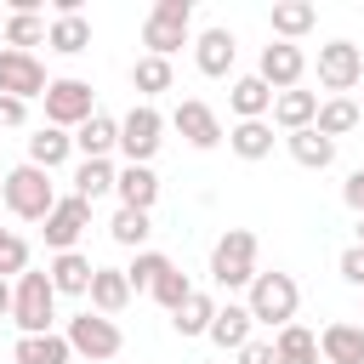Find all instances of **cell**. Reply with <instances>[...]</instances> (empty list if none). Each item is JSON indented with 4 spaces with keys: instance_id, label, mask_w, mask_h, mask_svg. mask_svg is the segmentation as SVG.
<instances>
[{
    "instance_id": "1",
    "label": "cell",
    "mask_w": 364,
    "mask_h": 364,
    "mask_svg": "<svg viewBox=\"0 0 364 364\" xmlns=\"http://www.w3.org/2000/svg\"><path fill=\"white\" fill-rule=\"evenodd\" d=\"M0 199H6V210H11V216H23V222H46V216L57 210L51 171H40V165H17V171H6Z\"/></svg>"
},
{
    "instance_id": "2",
    "label": "cell",
    "mask_w": 364,
    "mask_h": 364,
    "mask_svg": "<svg viewBox=\"0 0 364 364\" xmlns=\"http://www.w3.org/2000/svg\"><path fill=\"white\" fill-rule=\"evenodd\" d=\"M51 318H57V290H51V273H23L11 284V324L23 336H51Z\"/></svg>"
},
{
    "instance_id": "3",
    "label": "cell",
    "mask_w": 364,
    "mask_h": 364,
    "mask_svg": "<svg viewBox=\"0 0 364 364\" xmlns=\"http://www.w3.org/2000/svg\"><path fill=\"white\" fill-rule=\"evenodd\" d=\"M250 318L256 324H273V330H284V324H296V307H301V284L290 279V273H256L250 279Z\"/></svg>"
},
{
    "instance_id": "4",
    "label": "cell",
    "mask_w": 364,
    "mask_h": 364,
    "mask_svg": "<svg viewBox=\"0 0 364 364\" xmlns=\"http://www.w3.org/2000/svg\"><path fill=\"white\" fill-rule=\"evenodd\" d=\"M188 28H193V6H188V0H154V11H148V23H142L148 57H165V63H171V51L188 46Z\"/></svg>"
},
{
    "instance_id": "5",
    "label": "cell",
    "mask_w": 364,
    "mask_h": 364,
    "mask_svg": "<svg viewBox=\"0 0 364 364\" xmlns=\"http://www.w3.org/2000/svg\"><path fill=\"white\" fill-rule=\"evenodd\" d=\"M210 279H216L222 290H239V284L256 279V233H250V228H228V233L216 239V250H210Z\"/></svg>"
},
{
    "instance_id": "6",
    "label": "cell",
    "mask_w": 364,
    "mask_h": 364,
    "mask_svg": "<svg viewBox=\"0 0 364 364\" xmlns=\"http://www.w3.org/2000/svg\"><path fill=\"white\" fill-rule=\"evenodd\" d=\"M159 142H165L159 108H154V102H136V108L119 119V154H125V165H148V159L159 154Z\"/></svg>"
},
{
    "instance_id": "7",
    "label": "cell",
    "mask_w": 364,
    "mask_h": 364,
    "mask_svg": "<svg viewBox=\"0 0 364 364\" xmlns=\"http://www.w3.org/2000/svg\"><path fill=\"white\" fill-rule=\"evenodd\" d=\"M63 336H68V347H74L80 358H91V364H102V358H114V353L125 347L119 324H114V318H102V313H91V307H85V313H74Z\"/></svg>"
},
{
    "instance_id": "8",
    "label": "cell",
    "mask_w": 364,
    "mask_h": 364,
    "mask_svg": "<svg viewBox=\"0 0 364 364\" xmlns=\"http://www.w3.org/2000/svg\"><path fill=\"white\" fill-rule=\"evenodd\" d=\"M97 114V91L85 85V80H51V91H46V125H57V131H80L85 119Z\"/></svg>"
},
{
    "instance_id": "9",
    "label": "cell",
    "mask_w": 364,
    "mask_h": 364,
    "mask_svg": "<svg viewBox=\"0 0 364 364\" xmlns=\"http://www.w3.org/2000/svg\"><path fill=\"white\" fill-rule=\"evenodd\" d=\"M51 91V80H46V63L34 57V51H0V97H17V102H28V97H46Z\"/></svg>"
},
{
    "instance_id": "10",
    "label": "cell",
    "mask_w": 364,
    "mask_h": 364,
    "mask_svg": "<svg viewBox=\"0 0 364 364\" xmlns=\"http://www.w3.org/2000/svg\"><path fill=\"white\" fill-rule=\"evenodd\" d=\"M364 80V51L353 46V40H330V46H318V85L324 91H353Z\"/></svg>"
},
{
    "instance_id": "11",
    "label": "cell",
    "mask_w": 364,
    "mask_h": 364,
    "mask_svg": "<svg viewBox=\"0 0 364 364\" xmlns=\"http://www.w3.org/2000/svg\"><path fill=\"white\" fill-rule=\"evenodd\" d=\"M256 74H262L273 91H296V85H301V74H307V57H301V46H290V40H273V46H262V63H256Z\"/></svg>"
},
{
    "instance_id": "12",
    "label": "cell",
    "mask_w": 364,
    "mask_h": 364,
    "mask_svg": "<svg viewBox=\"0 0 364 364\" xmlns=\"http://www.w3.org/2000/svg\"><path fill=\"white\" fill-rule=\"evenodd\" d=\"M171 125L182 131L188 148H216V142H222V119H216V108L199 102V97H182L176 114H171Z\"/></svg>"
},
{
    "instance_id": "13",
    "label": "cell",
    "mask_w": 364,
    "mask_h": 364,
    "mask_svg": "<svg viewBox=\"0 0 364 364\" xmlns=\"http://www.w3.org/2000/svg\"><path fill=\"white\" fill-rule=\"evenodd\" d=\"M91 228V205L80 199V193H68V199H57V210L46 216V245L63 256V250H74V239Z\"/></svg>"
},
{
    "instance_id": "14",
    "label": "cell",
    "mask_w": 364,
    "mask_h": 364,
    "mask_svg": "<svg viewBox=\"0 0 364 364\" xmlns=\"http://www.w3.org/2000/svg\"><path fill=\"white\" fill-rule=\"evenodd\" d=\"M318 353H324V364H364V324H347V318L324 324Z\"/></svg>"
},
{
    "instance_id": "15",
    "label": "cell",
    "mask_w": 364,
    "mask_h": 364,
    "mask_svg": "<svg viewBox=\"0 0 364 364\" xmlns=\"http://www.w3.org/2000/svg\"><path fill=\"white\" fill-rule=\"evenodd\" d=\"M233 51H239V40H233L228 28H205V34L193 40V63H199L205 80H222V74L233 68Z\"/></svg>"
},
{
    "instance_id": "16",
    "label": "cell",
    "mask_w": 364,
    "mask_h": 364,
    "mask_svg": "<svg viewBox=\"0 0 364 364\" xmlns=\"http://www.w3.org/2000/svg\"><path fill=\"white\" fill-rule=\"evenodd\" d=\"M51 290L57 296H91V279H97V267H91V256H80V250H63V256H51Z\"/></svg>"
},
{
    "instance_id": "17",
    "label": "cell",
    "mask_w": 364,
    "mask_h": 364,
    "mask_svg": "<svg viewBox=\"0 0 364 364\" xmlns=\"http://www.w3.org/2000/svg\"><path fill=\"white\" fill-rule=\"evenodd\" d=\"M273 85L262 80V74H245V80H233V91H228V102H233V114L239 119H267L273 114Z\"/></svg>"
},
{
    "instance_id": "18",
    "label": "cell",
    "mask_w": 364,
    "mask_h": 364,
    "mask_svg": "<svg viewBox=\"0 0 364 364\" xmlns=\"http://www.w3.org/2000/svg\"><path fill=\"white\" fill-rule=\"evenodd\" d=\"M284 148H290V159H296L301 171H324V165H336V142H330L318 125L290 131V136H284Z\"/></svg>"
},
{
    "instance_id": "19",
    "label": "cell",
    "mask_w": 364,
    "mask_h": 364,
    "mask_svg": "<svg viewBox=\"0 0 364 364\" xmlns=\"http://www.w3.org/2000/svg\"><path fill=\"white\" fill-rule=\"evenodd\" d=\"M250 330H256V318H250V307H239V301L216 307V318H210V341H216L222 353H239V347L250 341Z\"/></svg>"
},
{
    "instance_id": "20",
    "label": "cell",
    "mask_w": 364,
    "mask_h": 364,
    "mask_svg": "<svg viewBox=\"0 0 364 364\" xmlns=\"http://www.w3.org/2000/svg\"><path fill=\"white\" fill-rule=\"evenodd\" d=\"M313 119H318V97H313V91H279V97H273V125H279L284 136H290V131H307Z\"/></svg>"
},
{
    "instance_id": "21",
    "label": "cell",
    "mask_w": 364,
    "mask_h": 364,
    "mask_svg": "<svg viewBox=\"0 0 364 364\" xmlns=\"http://www.w3.org/2000/svg\"><path fill=\"white\" fill-rule=\"evenodd\" d=\"M114 193H119L125 210H154V199H159V176H154L148 165H125L119 182H114Z\"/></svg>"
},
{
    "instance_id": "22",
    "label": "cell",
    "mask_w": 364,
    "mask_h": 364,
    "mask_svg": "<svg viewBox=\"0 0 364 364\" xmlns=\"http://www.w3.org/2000/svg\"><path fill=\"white\" fill-rule=\"evenodd\" d=\"M125 301H131V279H125V267H97V279H91V313L114 318Z\"/></svg>"
},
{
    "instance_id": "23",
    "label": "cell",
    "mask_w": 364,
    "mask_h": 364,
    "mask_svg": "<svg viewBox=\"0 0 364 364\" xmlns=\"http://www.w3.org/2000/svg\"><path fill=\"white\" fill-rule=\"evenodd\" d=\"M74 148H80L85 159H108V154L119 148V119H108V114H91V119L74 131Z\"/></svg>"
},
{
    "instance_id": "24",
    "label": "cell",
    "mask_w": 364,
    "mask_h": 364,
    "mask_svg": "<svg viewBox=\"0 0 364 364\" xmlns=\"http://www.w3.org/2000/svg\"><path fill=\"white\" fill-rule=\"evenodd\" d=\"M11 358L17 364H68L74 358V347H68V336H17V347H11Z\"/></svg>"
},
{
    "instance_id": "25",
    "label": "cell",
    "mask_w": 364,
    "mask_h": 364,
    "mask_svg": "<svg viewBox=\"0 0 364 364\" xmlns=\"http://www.w3.org/2000/svg\"><path fill=\"white\" fill-rule=\"evenodd\" d=\"M68 154H74V136L57 131V125H40V131L28 136V165H40V171H57Z\"/></svg>"
},
{
    "instance_id": "26",
    "label": "cell",
    "mask_w": 364,
    "mask_h": 364,
    "mask_svg": "<svg viewBox=\"0 0 364 364\" xmlns=\"http://www.w3.org/2000/svg\"><path fill=\"white\" fill-rule=\"evenodd\" d=\"M228 148H233L239 159H267V154H273V125H267V119H239V125L228 131Z\"/></svg>"
},
{
    "instance_id": "27",
    "label": "cell",
    "mask_w": 364,
    "mask_h": 364,
    "mask_svg": "<svg viewBox=\"0 0 364 364\" xmlns=\"http://www.w3.org/2000/svg\"><path fill=\"white\" fill-rule=\"evenodd\" d=\"M46 46L57 51V57H80L85 46H91V23L74 11V17H51V34H46Z\"/></svg>"
},
{
    "instance_id": "28",
    "label": "cell",
    "mask_w": 364,
    "mask_h": 364,
    "mask_svg": "<svg viewBox=\"0 0 364 364\" xmlns=\"http://www.w3.org/2000/svg\"><path fill=\"white\" fill-rule=\"evenodd\" d=\"M358 119H364V108H358L353 97H324V102H318V119H313V125H318V131H324V136L336 142V136H347V131H353Z\"/></svg>"
},
{
    "instance_id": "29",
    "label": "cell",
    "mask_w": 364,
    "mask_h": 364,
    "mask_svg": "<svg viewBox=\"0 0 364 364\" xmlns=\"http://www.w3.org/2000/svg\"><path fill=\"white\" fill-rule=\"evenodd\" d=\"M114 182H119V171H114V159H85V165L74 171V193H80L85 205H97L102 193H114Z\"/></svg>"
},
{
    "instance_id": "30",
    "label": "cell",
    "mask_w": 364,
    "mask_h": 364,
    "mask_svg": "<svg viewBox=\"0 0 364 364\" xmlns=\"http://www.w3.org/2000/svg\"><path fill=\"white\" fill-rule=\"evenodd\" d=\"M273 347H279V364H318V336L307 324H284Z\"/></svg>"
},
{
    "instance_id": "31",
    "label": "cell",
    "mask_w": 364,
    "mask_h": 364,
    "mask_svg": "<svg viewBox=\"0 0 364 364\" xmlns=\"http://www.w3.org/2000/svg\"><path fill=\"white\" fill-rule=\"evenodd\" d=\"M313 23H318V11H313L307 0H279V6H273V34H279V40H290V46H296Z\"/></svg>"
},
{
    "instance_id": "32",
    "label": "cell",
    "mask_w": 364,
    "mask_h": 364,
    "mask_svg": "<svg viewBox=\"0 0 364 364\" xmlns=\"http://www.w3.org/2000/svg\"><path fill=\"white\" fill-rule=\"evenodd\" d=\"M210 318H216V301L205 296V290H193L176 313H171V324H176V336H210Z\"/></svg>"
},
{
    "instance_id": "33",
    "label": "cell",
    "mask_w": 364,
    "mask_h": 364,
    "mask_svg": "<svg viewBox=\"0 0 364 364\" xmlns=\"http://www.w3.org/2000/svg\"><path fill=\"white\" fill-rule=\"evenodd\" d=\"M46 34H51V23H46L40 11H11V17H6V46H11V51L46 46Z\"/></svg>"
},
{
    "instance_id": "34",
    "label": "cell",
    "mask_w": 364,
    "mask_h": 364,
    "mask_svg": "<svg viewBox=\"0 0 364 364\" xmlns=\"http://www.w3.org/2000/svg\"><path fill=\"white\" fill-rule=\"evenodd\" d=\"M171 267H176L171 256H159V250H136V262L125 267V279H131V296H142V290L154 296V284H159V279H165Z\"/></svg>"
},
{
    "instance_id": "35",
    "label": "cell",
    "mask_w": 364,
    "mask_h": 364,
    "mask_svg": "<svg viewBox=\"0 0 364 364\" xmlns=\"http://www.w3.org/2000/svg\"><path fill=\"white\" fill-rule=\"evenodd\" d=\"M171 63L165 57H136V68H131V85L142 91V97H159V91H171Z\"/></svg>"
},
{
    "instance_id": "36",
    "label": "cell",
    "mask_w": 364,
    "mask_h": 364,
    "mask_svg": "<svg viewBox=\"0 0 364 364\" xmlns=\"http://www.w3.org/2000/svg\"><path fill=\"white\" fill-rule=\"evenodd\" d=\"M108 233H114V245H148V233H154V222H148V210H114V222H108Z\"/></svg>"
},
{
    "instance_id": "37",
    "label": "cell",
    "mask_w": 364,
    "mask_h": 364,
    "mask_svg": "<svg viewBox=\"0 0 364 364\" xmlns=\"http://www.w3.org/2000/svg\"><path fill=\"white\" fill-rule=\"evenodd\" d=\"M28 273V239L0 228V279H23Z\"/></svg>"
},
{
    "instance_id": "38",
    "label": "cell",
    "mask_w": 364,
    "mask_h": 364,
    "mask_svg": "<svg viewBox=\"0 0 364 364\" xmlns=\"http://www.w3.org/2000/svg\"><path fill=\"white\" fill-rule=\"evenodd\" d=\"M188 296H193V284H188V273H182V267H171V273H165V279L154 284V301H159L165 313H176V307H182Z\"/></svg>"
},
{
    "instance_id": "39",
    "label": "cell",
    "mask_w": 364,
    "mask_h": 364,
    "mask_svg": "<svg viewBox=\"0 0 364 364\" xmlns=\"http://www.w3.org/2000/svg\"><path fill=\"white\" fill-rule=\"evenodd\" d=\"M336 267H341V279H347V284H358V290H364V245H347Z\"/></svg>"
},
{
    "instance_id": "40",
    "label": "cell",
    "mask_w": 364,
    "mask_h": 364,
    "mask_svg": "<svg viewBox=\"0 0 364 364\" xmlns=\"http://www.w3.org/2000/svg\"><path fill=\"white\" fill-rule=\"evenodd\" d=\"M239 364H279V347H273V341H256V336H250V341L239 347Z\"/></svg>"
},
{
    "instance_id": "41",
    "label": "cell",
    "mask_w": 364,
    "mask_h": 364,
    "mask_svg": "<svg viewBox=\"0 0 364 364\" xmlns=\"http://www.w3.org/2000/svg\"><path fill=\"white\" fill-rule=\"evenodd\" d=\"M28 119V102H17V97H0V131H17Z\"/></svg>"
},
{
    "instance_id": "42",
    "label": "cell",
    "mask_w": 364,
    "mask_h": 364,
    "mask_svg": "<svg viewBox=\"0 0 364 364\" xmlns=\"http://www.w3.org/2000/svg\"><path fill=\"white\" fill-rule=\"evenodd\" d=\"M341 199H347V205H353V210L364 216V171H353V176H347V188H341Z\"/></svg>"
},
{
    "instance_id": "43",
    "label": "cell",
    "mask_w": 364,
    "mask_h": 364,
    "mask_svg": "<svg viewBox=\"0 0 364 364\" xmlns=\"http://www.w3.org/2000/svg\"><path fill=\"white\" fill-rule=\"evenodd\" d=\"M0 318H11V284L0 279Z\"/></svg>"
},
{
    "instance_id": "44",
    "label": "cell",
    "mask_w": 364,
    "mask_h": 364,
    "mask_svg": "<svg viewBox=\"0 0 364 364\" xmlns=\"http://www.w3.org/2000/svg\"><path fill=\"white\" fill-rule=\"evenodd\" d=\"M358 245H364V216H358Z\"/></svg>"
}]
</instances>
